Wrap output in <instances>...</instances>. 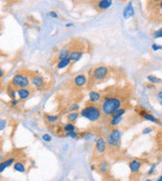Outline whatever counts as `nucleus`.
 Here are the masks:
<instances>
[{
	"label": "nucleus",
	"mask_w": 162,
	"mask_h": 181,
	"mask_svg": "<svg viewBox=\"0 0 162 181\" xmlns=\"http://www.w3.org/2000/svg\"><path fill=\"white\" fill-rule=\"evenodd\" d=\"M121 107V99L116 97H107L101 105V112L105 115H112Z\"/></svg>",
	"instance_id": "1"
},
{
	"label": "nucleus",
	"mask_w": 162,
	"mask_h": 181,
	"mask_svg": "<svg viewBox=\"0 0 162 181\" xmlns=\"http://www.w3.org/2000/svg\"><path fill=\"white\" fill-rule=\"evenodd\" d=\"M101 110L96 105H89L81 111L80 115L90 120V122H96L101 117Z\"/></svg>",
	"instance_id": "2"
},
{
	"label": "nucleus",
	"mask_w": 162,
	"mask_h": 181,
	"mask_svg": "<svg viewBox=\"0 0 162 181\" xmlns=\"http://www.w3.org/2000/svg\"><path fill=\"white\" fill-rule=\"evenodd\" d=\"M11 84H12V86L18 87L19 89L25 88L29 86V79L27 76L18 74H15L13 78H12Z\"/></svg>",
	"instance_id": "3"
},
{
	"label": "nucleus",
	"mask_w": 162,
	"mask_h": 181,
	"mask_svg": "<svg viewBox=\"0 0 162 181\" xmlns=\"http://www.w3.org/2000/svg\"><path fill=\"white\" fill-rule=\"evenodd\" d=\"M121 138V132L119 129H114L112 130L109 136L107 137L106 144H108L111 147H116L120 142Z\"/></svg>",
	"instance_id": "4"
},
{
	"label": "nucleus",
	"mask_w": 162,
	"mask_h": 181,
	"mask_svg": "<svg viewBox=\"0 0 162 181\" xmlns=\"http://www.w3.org/2000/svg\"><path fill=\"white\" fill-rule=\"evenodd\" d=\"M108 75V68L105 66H100L93 72V78L96 81H102Z\"/></svg>",
	"instance_id": "5"
},
{
	"label": "nucleus",
	"mask_w": 162,
	"mask_h": 181,
	"mask_svg": "<svg viewBox=\"0 0 162 181\" xmlns=\"http://www.w3.org/2000/svg\"><path fill=\"white\" fill-rule=\"evenodd\" d=\"M106 141H105L103 137H99L96 140V144H95V150L96 152L100 154H102L105 152L106 150Z\"/></svg>",
	"instance_id": "6"
},
{
	"label": "nucleus",
	"mask_w": 162,
	"mask_h": 181,
	"mask_svg": "<svg viewBox=\"0 0 162 181\" xmlns=\"http://www.w3.org/2000/svg\"><path fill=\"white\" fill-rule=\"evenodd\" d=\"M129 167L130 169V172L132 174H137L142 167V162L138 160H132L129 164Z\"/></svg>",
	"instance_id": "7"
},
{
	"label": "nucleus",
	"mask_w": 162,
	"mask_h": 181,
	"mask_svg": "<svg viewBox=\"0 0 162 181\" xmlns=\"http://www.w3.org/2000/svg\"><path fill=\"white\" fill-rule=\"evenodd\" d=\"M134 15V9L132 7V3L129 2V4L126 6L125 9L123 11V17L124 19H129V18H132Z\"/></svg>",
	"instance_id": "8"
},
{
	"label": "nucleus",
	"mask_w": 162,
	"mask_h": 181,
	"mask_svg": "<svg viewBox=\"0 0 162 181\" xmlns=\"http://www.w3.org/2000/svg\"><path fill=\"white\" fill-rule=\"evenodd\" d=\"M14 162H15V158H14V157H11V158H9L6 161L0 162V174H1L6 168L11 166L12 165L14 164Z\"/></svg>",
	"instance_id": "9"
},
{
	"label": "nucleus",
	"mask_w": 162,
	"mask_h": 181,
	"mask_svg": "<svg viewBox=\"0 0 162 181\" xmlns=\"http://www.w3.org/2000/svg\"><path fill=\"white\" fill-rule=\"evenodd\" d=\"M112 0H101V1L97 2V8L100 10H105L109 9L112 6Z\"/></svg>",
	"instance_id": "10"
},
{
	"label": "nucleus",
	"mask_w": 162,
	"mask_h": 181,
	"mask_svg": "<svg viewBox=\"0 0 162 181\" xmlns=\"http://www.w3.org/2000/svg\"><path fill=\"white\" fill-rule=\"evenodd\" d=\"M83 55V52L82 51H79V50H74L70 52V55H69V59L71 60V62H77L78 60L82 58Z\"/></svg>",
	"instance_id": "11"
},
{
	"label": "nucleus",
	"mask_w": 162,
	"mask_h": 181,
	"mask_svg": "<svg viewBox=\"0 0 162 181\" xmlns=\"http://www.w3.org/2000/svg\"><path fill=\"white\" fill-rule=\"evenodd\" d=\"M74 82L77 87H84L87 84V78L84 74H78L74 78Z\"/></svg>",
	"instance_id": "12"
},
{
	"label": "nucleus",
	"mask_w": 162,
	"mask_h": 181,
	"mask_svg": "<svg viewBox=\"0 0 162 181\" xmlns=\"http://www.w3.org/2000/svg\"><path fill=\"white\" fill-rule=\"evenodd\" d=\"M89 99L91 103H96V102L100 101V99H101V95H100L99 92L90 91L89 94Z\"/></svg>",
	"instance_id": "13"
},
{
	"label": "nucleus",
	"mask_w": 162,
	"mask_h": 181,
	"mask_svg": "<svg viewBox=\"0 0 162 181\" xmlns=\"http://www.w3.org/2000/svg\"><path fill=\"white\" fill-rule=\"evenodd\" d=\"M32 84L33 86L36 87H40L43 86L44 84V81H43V78L39 75H35L32 78Z\"/></svg>",
	"instance_id": "14"
},
{
	"label": "nucleus",
	"mask_w": 162,
	"mask_h": 181,
	"mask_svg": "<svg viewBox=\"0 0 162 181\" xmlns=\"http://www.w3.org/2000/svg\"><path fill=\"white\" fill-rule=\"evenodd\" d=\"M70 63H71V60H70L69 57L65 58V59H64L59 60V62H58V64H57V68H58V69H64V68L67 67V66L69 65Z\"/></svg>",
	"instance_id": "15"
},
{
	"label": "nucleus",
	"mask_w": 162,
	"mask_h": 181,
	"mask_svg": "<svg viewBox=\"0 0 162 181\" xmlns=\"http://www.w3.org/2000/svg\"><path fill=\"white\" fill-rule=\"evenodd\" d=\"M19 97L22 99H25L26 98H28L29 95H30V91L28 89L26 88H20V89H18V91H17Z\"/></svg>",
	"instance_id": "16"
},
{
	"label": "nucleus",
	"mask_w": 162,
	"mask_h": 181,
	"mask_svg": "<svg viewBox=\"0 0 162 181\" xmlns=\"http://www.w3.org/2000/svg\"><path fill=\"white\" fill-rule=\"evenodd\" d=\"M98 170L102 174H105L108 171V165L106 162H102L98 165Z\"/></svg>",
	"instance_id": "17"
},
{
	"label": "nucleus",
	"mask_w": 162,
	"mask_h": 181,
	"mask_svg": "<svg viewBox=\"0 0 162 181\" xmlns=\"http://www.w3.org/2000/svg\"><path fill=\"white\" fill-rule=\"evenodd\" d=\"M13 168H14L15 171L20 172V173H23L24 171H25V166H24V165L22 164V162H15Z\"/></svg>",
	"instance_id": "18"
},
{
	"label": "nucleus",
	"mask_w": 162,
	"mask_h": 181,
	"mask_svg": "<svg viewBox=\"0 0 162 181\" xmlns=\"http://www.w3.org/2000/svg\"><path fill=\"white\" fill-rule=\"evenodd\" d=\"M144 117L145 120H147V121H150V122H154V123H159V120L157 118V117H155L153 114H151V113H149V112H145V114L144 116Z\"/></svg>",
	"instance_id": "19"
},
{
	"label": "nucleus",
	"mask_w": 162,
	"mask_h": 181,
	"mask_svg": "<svg viewBox=\"0 0 162 181\" xmlns=\"http://www.w3.org/2000/svg\"><path fill=\"white\" fill-rule=\"evenodd\" d=\"M78 116H79V113H77V112H72L67 115V120H68V122L73 124V122H74V121L78 118Z\"/></svg>",
	"instance_id": "20"
},
{
	"label": "nucleus",
	"mask_w": 162,
	"mask_h": 181,
	"mask_svg": "<svg viewBox=\"0 0 162 181\" xmlns=\"http://www.w3.org/2000/svg\"><path fill=\"white\" fill-rule=\"evenodd\" d=\"M69 55H70L69 49H67V48H64V49L61 50V52L59 53V56H58L59 60L64 59H65V58H68V57H69Z\"/></svg>",
	"instance_id": "21"
},
{
	"label": "nucleus",
	"mask_w": 162,
	"mask_h": 181,
	"mask_svg": "<svg viewBox=\"0 0 162 181\" xmlns=\"http://www.w3.org/2000/svg\"><path fill=\"white\" fill-rule=\"evenodd\" d=\"M64 131H65L66 133H69V132H74L76 130V125L72 123H68L64 125Z\"/></svg>",
	"instance_id": "22"
},
{
	"label": "nucleus",
	"mask_w": 162,
	"mask_h": 181,
	"mask_svg": "<svg viewBox=\"0 0 162 181\" xmlns=\"http://www.w3.org/2000/svg\"><path fill=\"white\" fill-rule=\"evenodd\" d=\"M125 113H126V110H125V109L119 108L117 111H116L113 114H112L111 117H122Z\"/></svg>",
	"instance_id": "23"
},
{
	"label": "nucleus",
	"mask_w": 162,
	"mask_h": 181,
	"mask_svg": "<svg viewBox=\"0 0 162 181\" xmlns=\"http://www.w3.org/2000/svg\"><path fill=\"white\" fill-rule=\"evenodd\" d=\"M121 121H122V117H111L110 124L113 126H116L120 124Z\"/></svg>",
	"instance_id": "24"
},
{
	"label": "nucleus",
	"mask_w": 162,
	"mask_h": 181,
	"mask_svg": "<svg viewBox=\"0 0 162 181\" xmlns=\"http://www.w3.org/2000/svg\"><path fill=\"white\" fill-rule=\"evenodd\" d=\"M147 79H148V81H150V82L153 83V84L161 83V79H159L158 77L154 76V75H148V76H147Z\"/></svg>",
	"instance_id": "25"
},
{
	"label": "nucleus",
	"mask_w": 162,
	"mask_h": 181,
	"mask_svg": "<svg viewBox=\"0 0 162 181\" xmlns=\"http://www.w3.org/2000/svg\"><path fill=\"white\" fill-rule=\"evenodd\" d=\"M153 36L155 38H162V28L157 30V31L153 34Z\"/></svg>",
	"instance_id": "26"
},
{
	"label": "nucleus",
	"mask_w": 162,
	"mask_h": 181,
	"mask_svg": "<svg viewBox=\"0 0 162 181\" xmlns=\"http://www.w3.org/2000/svg\"><path fill=\"white\" fill-rule=\"evenodd\" d=\"M47 119L48 122H51V123H54V122H57L58 121V116H53V115H47Z\"/></svg>",
	"instance_id": "27"
},
{
	"label": "nucleus",
	"mask_w": 162,
	"mask_h": 181,
	"mask_svg": "<svg viewBox=\"0 0 162 181\" xmlns=\"http://www.w3.org/2000/svg\"><path fill=\"white\" fill-rule=\"evenodd\" d=\"M9 94L10 98H11L12 99H15V97H16V91H15L14 89H12L11 87H9Z\"/></svg>",
	"instance_id": "28"
},
{
	"label": "nucleus",
	"mask_w": 162,
	"mask_h": 181,
	"mask_svg": "<svg viewBox=\"0 0 162 181\" xmlns=\"http://www.w3.org/2000/svg\"><path fill=\"white\" fill-rule=\"evenodd\" d=\"M66 137H72V138H77V132H69V133H66Z\"/></svg>",
	"instance_id": "29"
},
{
	"label": "nucleus",
	"mask_w": 162,
	"mask_h": 181,
	"mask_svg": "<svg viewBox=\"0 0 162 181\" xmlns=\"http://www.w3.org/2000/svg\"><path fill=\"white\" fill-rule=\"evenodd\" d=\"M42 138H43V140L44 141H47V142H49L51 140V137L49 136L48 134H44L42 136Z\"/></svg>",
	"instance_id": "30"
},
{
	"label": "nucleus",
	"mask_w": 162,
	"mask_h": 181,
	"mask_svg": "<svg viewBox=\"0 0 162 181\" xmlns=\"http://www.w3.org/2000/svg\"><path fill=\"white\" fill-rule=\"evenodd\" d=\"M7 125V121L6 120H0V131H2L5 126Z\"/></svg>",
	"instance_id": "31"
},
{
	"label": "nucleus",
	"mask_w": 162,
	"mask_h": 181,
	"mask_svg": "<svg viewBox=\"0 0 162 181\" xmlns=\"http://www.w3.org/2000/svg\"><path fill=\"white\" fill-rule=\"evenodd\" d=\"M152 49L157 51V50H162V46H159V45H157V44H153L152 45Z\"/></svg>",
	"instance_id": "32"
},
{
	"label": "nucleus",
	"mask_w": 162,
	"mask_h": 181,
	"mask_svg": "<svg viewBox=\"0 0 162 181\" xmlns=\"http://www.w3.org/2000/svg\"><path fill=\"white\" fill-rule=\"evenodd\" d=\"M155 167H157V165H152V167H151V168L148 170V173H147V174H148V175H152V174L154 173V171H155Z\"/></svg>",
	"instance_id": "33"
},
{
	"label": "nucleus",
	"mask_w": 162,
	"mask_h": 181,
	"mask_svg": "<svg viewBox=\"0 0 162 181\" xmlns=\"http://www.w3.org/2000/svg\"><path fill=\"white\" fill-rule=\"evenodd\" d=\"M151 132H152V128L148 127V128H145L144 131H142V134L145 135V134H149V133H151Z\"/></svg>",
	"instance_id": "34"
},
{
	"label": "nucleus",
	"mask_w": 162,
	"mask_h": 181,
	"mask_svg": "<svg viewBox=\"0 0 162 181\" xmlns=\"http://www.w3.org/2000/svg\"><path fill=\"white\" fill-rule=\"evenodd\" d=\"M49 15H51L52 18H54V19H57V18H58V15H57V13H56L55 11H51V12H49Z\"/></svg>",
	"instance_id": "35"
},
{
	"label": "nucleus",
	"mask_w": 162,
	"mask_h": 181,
	"mask_svg": "<svg viewBox=\"0 0 162 181\" xmlns=\"http://www.w3.org/2000/svg\"><path fill=\"white\" fill-rule=\"evenodd\" d=\"M18 102H19V101H18L17 99H13V100L11 101V105H12V106H15V105L18 104Z\"/></svg>",
	"instance_id": "36"
},
{
	"label": "nucleus",
	"mask_w": 162,
	"mask_h": 181,
	"mask_svg": "<svg viewBox=\"0 0 162 181\" xmlns=\"http://www.w3.org/2000/svg\"><path fill=\"white\" fill-rule=\"evenodd\" d=\"M78 108H79V106L76 104V105H73V106L71 107V110H73V111H74V110H77Z\"/></svg>",
	"instance_id": "37"
},
{
	"label": "nucleus",
	"mask_w": 162,
	"mask_h": 181,
	"mask_svg": "<svg viewBox=\"0 0 162 181\" xmlns=\"http://www.w3.org/2000/svg\"><path fill=\"white\" fill-rule=\"evenodd\" d=\"M158 97L159 98V99H161V100H162V91H159V92H158Z\"/></svg>",
	"instance_id": "38"
},
{
	"label": "nucleus",
	"mask_w": 162,
	"mask_h": 181,
	"mask_svg": "<svg viewBox=\"0 0 162 181\" xmlns=\"http://www.w3.org/2000/svg\"><path fill=\"white\" fill-rule=\"evenodd\" d=\"M3 75H4V71L2 69H0V78L3 77Z\"/></svg>",
	"instance_id": "39"
},
{
	"label": "nucleus",
	"mask_w": 162,
	"mask_h": 181,
	"mask_svg": "<svg viewBox=\"0 0 162 181\" xmlns=\"http://www.w3.org/2000/svg\"><path fill=\"white\" fill-rule=\"evenodd\" d=\"M73 25H74L73 23H67V24H66V28H70V27H72Z\"/></svg>",
	"instance_id": "40"
},
{
	"label": "nucleus",
	"mask_w": 162,
	"mask_h": 181,
	"mask_svg": "<svg viewBox=\"0 0 162 181\" xmlns=\"http://www.w3.org/2000/svg\"><path fill=\"white\" fill-rule=\"evenodd\" d=\"M157 181H162V176H161V177H159V178H158Z\"/></svg>",
	"instance_id": "41"
},
{
	"label": "nucleus",
	"mask_w": 162,
	"mask_h": 181,
	"mask_svg": "<svg viewBox=\"0 0 162 181\" xmlns=\"http://www.w3.org/2000/svg\"><path fill=\"white\" fill-rule=\"evenodd\" d=\"M159 7H160V9H162V1H160V3H159Z\"/></svg>",
	"instance_id": "42"
},
{
	"label": "nucleus",
	"mask_w": 162,
	"mask_h": 181,
	"mask_svg": "<svg viewBox=\"0 0 162 181\" xmlns=\"http://www.w3.org/2000/svg\"><path fill=\"white\" fill-rule=\"evenodd\" d=\"M2 158H3V156H2V155H0V160H1Z\"/></svg>",
	"instance_id": "43"
},
{
	"label": "nucleus",
	"mask_w": 162,
	"mask_h": 181,
	"mask_svg": "<svg viewBox=\"0 0 162 181\" xmlns=\"http://www.w3.org/2000/svg\"><path fill=\"white\" fill-rule=\"evenodd\" d=\"M145 181H151V180H150V179H146Z\"/></svg>",
	"instance_id": "44"
},
{
	"label": "nucleus",
	"mask_w": 162,
	"mask_h": 181,
	"mask_svg": "<svg viewBox=\"0 0 162 181\" xmlns=\"http://www.w3.org/2000/svg\"><path fill=\"white\" fill-rule=\"evenodd\" d=\"M160 105H161V106H162V101H161V102H160Z\"/></svg>",
	"instance_id": "45"
}]
</instances>
